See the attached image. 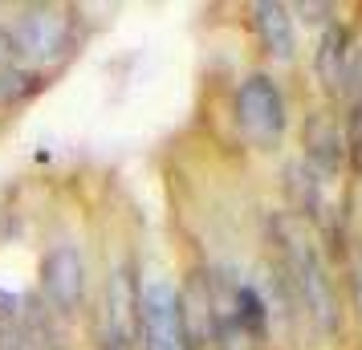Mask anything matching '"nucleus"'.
<instances>
[{
	"label": "nucleus",
	"instance_id": "3",
	"mask_svg": "<svg viewBox=\"0 0 362 350\" xmlns=\"http://www.w3.org/2000/svg\"><path fill=\"white\" fill-rule=\"evenodd\" d=\"M236 118L252 143H277L285 131V98H281L277 82L264 74L245 78L236 90Z\"/></svg>",
	"mask_w": 362,
	"mask_h": 350
},
{
	"label": "nucleus",
	"instance_id": "12",
	"mask_svg": "<svg viewBox=\"0 0 362 350\" xmlns=\"http://www.w3.org/2000/svg\"><path fill=\"white\" fill-rule=\"evenodd\" d=\"M102 350H131V342H122V338H106V346Z\"/></svg>",
	"mask_w": 362,
	"mask_h": 350
},
{
	"label": "nucleus",
	"instance_id": "6",
	"mask_svg": "<svg viewBox=\"0 0 362 350\" xmlns=\"http://www.w3.org/2000/svg\"><path fill=\"white\" fill-rule=\"evenodd\" d=\"M252 21H257V33H261L264 49L273 57H281V62H289L293 57V17H289V8L285 4H257Z\"/></svg>",
	"mask_w": 362,
	"mask_h": 350
},
{
	"label": "nucleus",
	"instance_id": "8",
	"mask_svg": "<svg viewBox=\"0 0 362 350\" xmlns=\"http://www.w3.org/2000/svg\"><path fill=\"white\" fill-rule=\"evenodd\" d=\"M317 74H322L326 90H346L350 66H346V29L342 25H329L326 37H322V49H317Z\"/></svg>",
	"mask_w": 362,
	"mask_h": 350
},
{
	"label": "nucleus",
	"instance_id": "10",
	"mask_svg": "<svg viewBox=\"0 0 362 350\" xmlns=\"http://www.w3.org/2000/svg\"><path fill=\"white\" fill-rule=\"evenodd\" d=\"M21 57L17 49V37L8 33V29H0V69H13V62Z\"/></svg>",
	"mask_w": 362,
	"mask_h": 350
},
{
	"label": "nucleus",
	"instance_id": "11",
	"mask_svg": "<svg viewBox=\"0 0 362 350\" xmlns=\"http://www.w3.org/2000/svg\"><path fill=\"white\" fill-rule=\"evenodd\" d=\"M0 350H25V342H21V334L13 322H0Z\"/></svg>",
	"mask_w": 362,
	"mask_h": 350
},
{
	"label": "nucleus",
	"instance_id": "4",
	"mask_svg": "<svg viewBox=\"0 0 362 350\" xmlns=\"http://www.w3.org/2000/svg\"><path fill=\"white\" fill-rule=\"evenodd\" d=\"M41 289L53 301V310L74 314L82 305L86 293V269H82V252L74 245H53L41 261Z\"/></svg>",
	"mask_w": 362,
	"mask_h": 350
},
{
	"label": "nucleus",
	"instance_id": "1",
	"mask_svg": "<svg viewBox=\"0 0 362 350\" xmlns=\"http://www.w3.org/2000/svg\"><path fill=\"white\" fill-rule=\"evenodd\" d=\"M277 236H281L285 273H289L297 301L305 305V314L317 326V334L334 338L338 334V301H334V285H329V273L322 265L317 249H313V240L297 228L293 220H277Z\"/></svg>",
	"mask_w": 362,
	"mask_h": 350
},
{
	"label": "nucleus",
	"instance_id": "5",
	"mask_svg": "<svg viewBox=\"0 0 362 350\" xmlns=\"http://www.w3.org/2000/svg\"><path fill=\"white\" fill-rule=\"evenodd\" d=\"M17 49L33 62H57L69 49V17L57 8H25L17 25Z\"/></svg>",
	"mask_w": 362,
	"mask_h": 350
},
{
	"label": "nucleus",
	"instance_id": "7",
	"mask_svg": "<svg viewBox=\"0 0 362 350\" xmlns=\"http://www.w3.org/2000/svg\"><path fill=\"white\" fill-rule=\"evenodd\" d=\"M305 147H310V159L322 175H334V171L342 167V134H338V127H334L329 118H322V115L310 118V127H305Z\"/></svg>",
	"mask_w": 362,
	"mask_h": 350
},
{
	"label": "nucleus",
	"instance_id": "2",
	"mask_svg": "<svg viewBox=\"0 0 362 350\" xmlns=\"http://www.w3.org/2000/svg\"><path fill=\"white\" fill-rule=\"evenodd\" d=\"M139 322H143V342L147 350H196L192 346V330H187V314L175 293V285L155 277L139 298Z\"/></svg>",
	"mask_w": 362,
	"mask_h": 350
},
{
	"label": "nucleus",
	"instance_id": "9",
	"mask_svg": "<svg viewBox=\"0 0 362 350\" xmlns=\"http://www.w3.org/2000/svg\"><path fill=\"white\" fill-rule=\"evenodd\" d=\"M37 90V74L29 69H0V106H21Z\"/></svg>",
	"mask_w": 362,
	"mask_h": 350
}]
</instances>
